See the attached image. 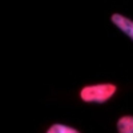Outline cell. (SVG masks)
Here are the masks:
<instances>
[{
    "label": "cell",
    "mask_w": 133,
    "mask_h": 133,
    "mask_svg": "<svg viewBox=\"0 0 133 133\" xmlns=\"http://www.w3.org/2000/svg\"><path fill=\"white\" fill-rule=\"evenodd\" d=\"M110 20H112V23L118 29H121L125 35H128L133 40V20H130L129 17L121 15V14H113Z\"/></svg>",
    "instance_id": "7a4b0ae2"
},
{
    "label": "cell",
    "mask_w": 133,
    "mask_h": 133,
    "mask_svg": "<svg viewBox=\"0 0 133 133\" xmlns=\"http://www.w3.org/2000/svg\"><path fill=\"white\" fill-rule=\"evenodd\" d=\"M47 133H80V132L75 128L66 127V125H63V124H53L47 130Z\"/></svg>",
    "instance_id": "277c9868"
},
{
    "label": "cell",
    "mask_w": 133,
    "mask_h": 133,
    "mask_svg": "<svg viewBox=\"0 0 133 133\" xmlns=\"http://www.w3.org/2000/svg\"><path fill=\"white\" fill-rule=\"evenodd\" d=\"M115 93H116V85L105 83V84L84 87L80 92V97L85 103H105Z\"/></svg>",
    "instance_id": "6da1fadb"
},
{
    "label": "cell",
    "mask_w": 133,
    "mask_h": 133,
    "mask_svg": "<svg viewBox=\"0 0 133 133\" xmlns=\"http://www.w3.org/2000/svg\"><path fill=\"white\" fill-rule=\"evenodd\" d=\"M118 133H133V116H123L117 121Z\"/></svg>",
    "instance_id": "3957f363"
}]
</instances>
